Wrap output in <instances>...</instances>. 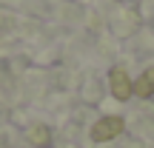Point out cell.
Returning a JSON list of instances; mask_svg holds the SVG:
<instances>
[{
    "label": "cell",
    "instance_id": "obj_3",
    "mask_svg": "<svg viewBox=\"0 0 154 148\" xmlns=\"http://www.w3.org/2000/svg\"><path fill=\"white\" fill-rule=\"evenodd\" d=\"M134 94L137 97H154V66H149L143 74H140V80L134 83Z\"/></svg>",
    "mask_w": 154,
    "mask_h": 148
},
{
    "label": "cell",
    "instance_id": "obj_4",
    "mask_svg": "<svg viewBox=\"0 0 154 148\" xmlns=\"http://www.w3.org/2000/svg\"><path fill=\"white\" fill-rule=\"evenodd\" d=\"M29 140H32L37 148H46V145H49V140H51V134H49V128H46V125H34L32 131H29Z\"/></svg>",
    "mask_w": 154,
    "mask_h": 148
},
{
    "label": "cell",
    "instance_id": "obj_1",
    "mask_svg": "<svg viewBox=\"0 0 154 148\" xmlns=\"http://www.w3.org/2000/svg\"><path fill=\"white\" fill-rule=\"evenodd\" d=\"M123 128H126V120H123V117H114V114L100 117V120L91 125V140L94 143H109V140L120 137Z\"/></svg>",
    "mask_w": 154,
    "mask_h": 148
},
{
    "label": "cell",
    "instance_id": "obj_2",
    "mask_svg": "<svg viewBox=\"0 0 154 148\" xmlns=\"http://www.w3.org/2000/svg\"><path fill=\"white\" fill-rule=\"evenodd\" d=\"M109 86H111V94H114L120 103H126V100L134 94V83L128 80V74H126L123 66H114L109 71Z\"/></svg>",
    "mask_w": 154,
    "mask_h": 148
}]
</instances>
